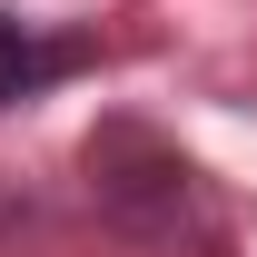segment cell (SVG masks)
I'll list each match as a JSON object with an SVG mask.
<instances>
[{"instance_id": "7a4b0ae2", "label": "cell", "mask_w": 257, "mask_h": 257, "mask_svg": "<svg viewBox=\"0 0 257 257\" xmlns=\"http://www.w3.org/2000/svg\"><path fill=\"white\" fill-rule=\"evenodd\" d=\"M50 69H69V50H40L20 20H0V99H20V89H40Z\"/></svg>"}, {"instance_id": "6da1fadb", "label": "cell", "mask_w": 257, "mask_h": 257, "mask_svg": "<svg viewBox=\"0 0 257 257\" xmlns=\"http://www.w3.org/2000/svg\"><path fill=\"white\" fill-rule=\"evenodd\" d=\"M79 168H89V208L119 227V237H139V247H168V237L198 227V168L168 149L159 128L99 119L89 149H79Z\"/></svg>"}]
</instances>
